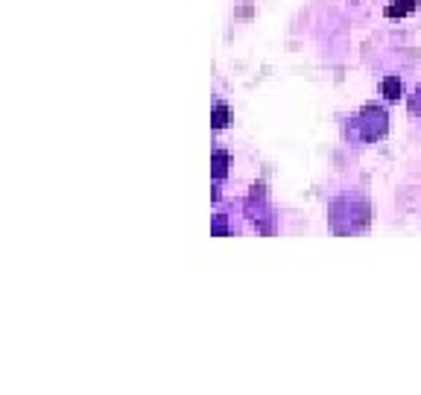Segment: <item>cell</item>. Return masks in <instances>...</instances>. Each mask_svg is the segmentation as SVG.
I'll return each mask as SVG.
<instances>
[{"instance_id":"cell-1","label":"cell","mask_w":421,"mask_h":395,"mask_svg":"<svg viewBox=\"0 0 421 395\" xmlns=\"http://www.w3.org/2000/svg\"><path fill=\"white\" fill-rule=\"evenodd\" d=\"M369 202L360 196H339L331 202V226L336 234H354L369 226Z\"/></svg>"},{"instance_id":"cell-2","label":"cell","mask_w":421,"mask_h":395,"mask_svg":"<svg viewBox=\"0 0 421 395\" xmlns=\"http://www.w3.org/2000/svg\"><path fill=\"white\" fill-rule=\"evenodd\" d=\"M386 129H389L386 111L380 106H363V109H360V114L354 117V123H351L354 138H357V141H363V144L380 141V138L386 135Z\"/></svg>"},{"instance_id":"cell-3","label":"cell","mask_w":421,"mask_h":395,"mask_svg":"<svg viewBox=\"0 0 421 395\" xmlns=\"http://www.w3.org/2000/svg\"><path fill=\"white\" fill-rule=\"evenodd\" d=\"M380 94H384V100L395 103V100H401V94H404V85H401V79L395 73L384 76V79H380Z\"/></svg>"},{"instance_id":"cell-4","label":"cell","mask_w":421,"mask_h":395,"mask_svg":"<svg viewBox=\"0 0 421 395\" xmlns=\"http://www.w3.org/2000/svg\"><path fill=\"white\" fill-rule=\"evenodd\" d=\"M214 182H223L226 179V173H228V152L226 150H214Z\"/></svg>"},{"instance_id":"cell-5","label":"cell","mask_w":421,"mask_h":395,"mask_svg":"<svg viewBox=\"0 0 421 395\" xmlns=\"http://www.w3.org/2000/svg\"><path fill=\"white\" fill-rule=\"evenodd\" d=\"M228 121H231L228 106H226L223 100H216V103H214V114H211V126H214V129H226Z\"/></svg>"},{"instance_id":"cell-6","label":"cell","mask_w":421,"mask_h":395,"mask_svg":"<svg viewBox=\"0 0 421 395\" xmlns=\"http://www.w3.org/2000/svg\"><path fill=\"white\" fill-rule=\"evenodd\" d=\"M415 9V0H395L392 6H386V18H404V15H410Z\"/></svg>"},{"instance_id":"cell-7","label":"cell","mask_w":421,"mask_h":395,"mask_svg":"<svg viewBox=\"0 0 421 395\" xmlns=\"http://www.w3.org/2000/svg\"><path fill=\"white\" fill-rule=\"evenodd\" d=\"M410 111L413 114H421V85L413 91V97H410Z\"/></svg>"}]
</instances>
